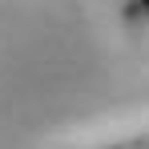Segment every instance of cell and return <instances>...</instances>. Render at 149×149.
<instances>
[{
	"mask_svg": "<svg viewBox=\"0 0 149 149\" xmlns=\"http://www.w3.org/2000/svg\"><path fill=\"white\" fill-rule=\"evenodd\" d=\"M97 149H149V133L125 137V141H113V145H97Z\"/></svg>",
	"mask_w": 149,
	"mask_h": 149,
	"instance_id": "cell-1",
	"label": "cell"
},
{
	"mask_svg": "<svg viewBox=\"0 0 149 149\" xmlns=\"http://www.w3.org/2000/svg\"><path fill=\"white\" fill-rule=\"evenodd\" d=\"M137 4H141V8H145V20H149V0H137Z\"/></svg>",
	"mask_w": 149,
	"mask_h": 149,
	"instance_id": "cell-2",
	"label": "cell"
}]
</instances>
